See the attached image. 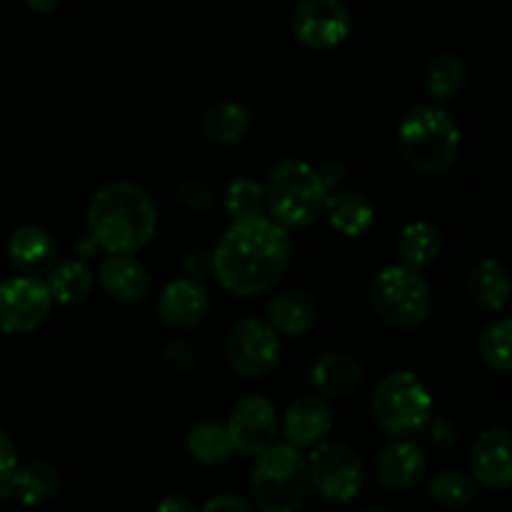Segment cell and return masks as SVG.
Masks as SVG:
<instances>
[{"instance_id":"6da1fadb","label":"cell","mask_w":512,"mask_h":512,"mask_svg":"<svg viewBox=\"0 0 512 512\" xmlns=\"http://www.w3.org/2000/svg\"><path fill=\"white\" fill-rule=\"evenodd\" d=\"M290 235L283 225L263 218L233 220L213 250V273L238 298L268 293L290 268Z\"/></svg>"},{"instance_id":"7a4b0ae2","label":"cell","mask_w":512,"mask_h":512,"mask_svg":"<svg viewBox=\"0 0 512 512\" xmlns=\"http://www.w3.org/2000/svg\"><path fill=\"white\" fill-rule=\"evenodd\" d=\"M158 208L145 188L130 180H113L95 190L88 203V235L108 255L138 253L153 240Z\"/></svg>"},{"instance_id":"3957f363","label":"cell","mask_w":512,"mask_h":512,"mask_svg":"<svg viewBox=\"0 0 512 512\" xmlns=\"http://www.w3.org/2000/svg\"><path fill=\"white\" fill-rule=\"evenodd\" d=\"M463 145L458 123L440 105H415L398 125V148L410 168L440 175L455 165Z\"/></svg>"},{"instance_id":"277c9868","label":"cell","mask_w":512,"mask_h":512,"mask_svg":"<svg viewBox=\"0 0 512 512\" xmlns=\"http://www.w3.org/2000/svg\"><path fill=\"white\" fill-rule=\"evenodd\" d=\"M268 218L285 230L308 228L323 215L328 190L318 168L300 158H283L268 170L263 183Z\"/></svg>"},{"instance_id":"5b68a950","label":"cell","mask_w":512,"mask_h":512,"mask_svg":"<svg viewBox=\"0 0 512 512\" xmlns=\"http://www.w3.org/2000/svg\"><path fill=\"white\" fill-rule=\"evenodd\" d=\"M250 490L260 512H295L308 495V465L300 448L273 443L255 455Z\"/></svg>"},{"instance_id":"8992f818","label":"cell","mask_w":512,"mask_h":512,"mask_svg":"<svg viewBox=\"0 0 512 512\" xmlns=\"http://www.w3.org/2000/svg\"><path fill=\"white\" fill-rule=\"evenodd\" d=\"M373 308L380 320L400 330H415L433 315V290L420 270L408 265H388L370 288Z\"/></svg>"},{"instance_id":"52a82bcc","label":"cell","mask_w":512,"mask_h":512,"mask_svg":"<svg viewBox=\"0 0 512 512\" xmlns=\"http://www.w3.org/2000/svg\"><path fill=\"white\" fill-rule=\"evenodd\" d=\"M373 418L393 438H410L420 433L433 418V398L423 380L408 370L388 373L375 385Z\"/></svg>"},{"instance_id":"ba28073f","label":"cell","mask_w":512,"mask_h":512,"mask_svg":"<svg viewBox=\"0 0 512 512\" xmlns=\"http://www.w3.org/2000/svg\"><path fill=\"white\" fill-rule=\"evenodd\" d=\"M308 483L315 493L330 503H348L363 490L365 468L360 455L348 443L328 440L318 443L305 458Z\"/></svg>"},{"instance_id":"9c48e42d","label":"cell","mask_w":512,"mask_h":512,"mask_svg":"<svg viewBox=\"0 0 512 512\" xmlns=\"http://www.w3.org/2000/svg\"><path fill=\"white\" fill-rule=\"evenodd\" d=\"M225 358L240 378H265L280 360L278 330L263 318H240L225 340Z\"/></svg>"},{"instance_id":"30bf717a","label":"cell","mask_w":512,"mask_h":512,"mask_svg":"<svg viewBox=\"0 0 512 512\" xmlns=\"http://www.w3.org/2000/svg\"><path fill=\"white\" fill-rule=\"evenodd\" d=\"M53 298L40 278L13 275L0 283V330L8 335H25L48 320Z\"/></svg>"},{"instance_id":"8fae6325","label":"cell","mask_w":512,"mask_h":512,"mask_svg":"<svg viewBox=\"0 0 512 512\" xmlns=\"http://www.w3.org/2000/svg\"><path fill=\"white\" fill-rule=\"evenodd\" d=\"M293 35L313 50H330L343 43L353 28L345 0H300L293 8Z\"/></svg>"},{"instance_id":"7c38bea8","label":"cell","mask_w":512,"mask_h":512,"mask_svg":"<svg viewBox=\"0 0 512 512\" xmlns=\"http://www.w3.org/2000/svg\"><path fill=\"white\" fill-rule=\"evenodd\" d=\"M235 453L255 458L275 443L278 435V410L263 395H243L235 403L225 423Z\"/></svg>"},{"instance_id":"4fadbf2b","label":"cell","mask_w":512,"mask_h":512,"mask_svg":"<svg viewBox=\"0 0 512 512\" xmlns=\"http://www.w3.org/2000/svg\"><path fill=\"white\" fill-rule=\"evenodd\" d=\"M470 475L485 488L512 485V430L488 428L470 448Z\"/></svg>"},{"instance_id":"5bb4252c","label":"cell","mask_w":512,"mask_h":512,"mask_svg":"<svg viewBox=\"0 0 512 512\" xmlns=\"http://www.w3.org/2000/svg\"><path fill=\"white\" fill-rule=\"evenodd\" d=\"M210 293L200 280H170L158 295V315L175 330H193L208 318Z\"/></svg>"},{"instance_id":"9a60e30c","label":"cell","mask_w":512,"mask_h":512,"mask_svg":"<svg viewBox=\"0 0 512 512\" xmlns=\"http://www.w3.org/2000/svg\"><path fill=\"white\" fill-rule=\"evenodd\" d=\"M428 470V455L413 440H395L380 450L375 460V478L390 493H405L420 485Z\"/></svg>"},{"instance_id":"2e32d148","label":"cell","mask_w":512,"mask_h":512,"mask_svg":"<svg viewBox=\"0 0 512 512\" xmlns=\"http://www.w3.org/2000/svg\"><path fill=\"white\" fill-rule=\"evenodd\" d=\"M60 470L48 460H28L15 468L8 483L0 488L3 500H18L25 508H40L60 495Z\"/></svg>"},{"instance_id":"e0dca14e","label":"cell","mask_w":512,"mask_h":512,"mask_svg":"<svg viewBox=\"0 0 512 512\" xmlns=\"http://www.w3.org/2000/svg\"><path fill=\"white\" fill-rule=\"evenodd\" d=\"M333 408H330L328 398L318 393L300 395L293 405L288 408L283 420V435L285 443L295 445V448H313L318 445L325 435L333 428Z\"/></svg>"},{"instance_id":"ac0fdd59","label":"cell","mask_w":512,"mask_h":512,"mask_svg":"<svg viewBox=\"0 0 512 512\" xmlns=\"http://www.w3.org/2000/svg\"><path fill=\"white\" fill-rule=\"evenodd\" d=\"M98 280L105 295L123 305L143 303L150 295V285H153L148 268L130 253L108 255L100 263Z\"/></svg>"},{"instance_id":"d6986e66","label":"cell","mask_w":512,"mask_h":512,"mask_svg":"<svg viewBox=\"0 0 512 512\" xmlns=\"http://www.w3.org/2000/svg\"><path fill=\"white\" fill-rule=\"evenodd\" d=\"M5 255L20 275H45L55 265L58 245L40 225H20L5 243Z\"/></svg>"},{"instance_id":"ffe728a7","label":"cell","mask_w":512,"mask_h":512,"mask_svg":"<svg viewBox=\"0 0 512 512\" xmlns=\"http://www.w3.org/2000/svg\"><path fill=\"white\" fill-rule=\"evenodd\" d=\"M363 380V365L348 353H325L310 368V385L323 398H345Z\"/></svg>"},{"instance_id":"44dd1931","label":"cell","mask_w":512,"mask_h":512,"mask_svg":"<svg viewBox=\"0 0 512 512\" xmlns=\"http://www.w3.org/2000/svg\"><path fill=\"white\" fill-rule=\"evenodd\" d=\"M268 323L278 330L280 335H298L310 333L318 323V303L303 290H283L273 295L265 305Z\"/></svg>"},{"instance_id":"7402d4cb","label":"cell","mask_w":512,"mask_h":512,"mask_svg":"<svg viewBox=\"0 0 512 512\" xmlns=\"http://www.w3.org/2000/svg\"><path fill=\"white\" fill-rule=\"evenodd\" d=\"M328 223L345 238H360L375 225V205L360 190H333L325 200Z\"/></svg>"},{"instance_id":"603a6c76","label":"cell","mask_w":512,"mask_h":512,"mask_svg":"<svg viewBox=\"0 0 512 512\" xmlns=\"http://www.w3.org/2000/svg\"><path fill=\"white\" fill-rule=\"evenodd\" d=\"M465 288H468L470 300L475 305L498 313L508 305L512 295V275L500 260L485 258L478 265H473L468 280H465Z\"/></svg>"},{"instance_id":"cb8c5ba5","label":"cell","mask_w":512,"mask_h":512,"mask_svg":"<svg viewBox=\"0 0 512 512\" xmlns=\"http://www.w3.org/2000/svg\"><path fill=\"white\" fill-rule=\"evenodd\" d=\"M203 135L213 143L233 145L248 135L253 128V113L248 105L238 103V100H218L210 105L200 120Z\"/></svg>"},{"instance_id":"d4e9b609","label":"cell","mask_w":512,"mask_h":512,"mask_svg":"<svg viewBox=\"0 0 512 512\" xmlns=\"http://www.w3.org/2000/svg\"><path fill=\"white\" fill-rule=\"evenodd\" d=\"M45 288H48L53 303L60 305H75L83 303L90 295L95 283V275L83 260L70 258V260H58L53 268L45 273Z\"/></svg>"},{"instance_id":"484cf974","label":"cell","mask_w":512,"mask_h":512,"mask_svg":"<svg viewBox=\"0 0 512 512\" xmlns=\"http://www.w3.org/2000/svg\"><path fill=\"white\" fill-rule=\"evenodd\" d=\"M443 253V235L428 220H415L403 228L398 238V258L408 268L423 270Z\"/></svg>"},{"instance_id":"4316f807","label":"cell","mask_w":512,"mask_h":512,"mask_svg":"<svg viewBox=\"0 0 512 512\" xmlns=\"http://www.w3.org/2000/svg\"><path fill=\"white\" fill-rule=\"evenodd\" d=\"M185 450L190 458L205 468H215V465L228 463L230 455L235 453L233 443H230L228 428L215 420H200L188 430L185 438Z\"/></svg>"},{"instance_id":"83f0119b","label":"cell","mask_w":512,"mask_h":512,"mask_svg":"<svg viewBox=\"0 0 512 512\" xmlns=\"http://www.w3.org/2000/svg\"><path fill=\"white\" fill-rule=\"evenodd\" d=\"M425 90L433 100L445 103L460 95V90L468 83V65L460 55L440 53L428 60L425 65Z\"/></svg>"},{"instance_id":"f1b7e54d","label":"cell","mask_w":512,"mask_h":512,"mask_svg":"<svg viewBox=\"0 0 512 512\" xmlns=\"http://www.w3.org/2000/svg\"><path fill=\"white\" fill-rule=\"evenodd\" d=\"M428 493L443 510H465L478 498V483L463 470H443L430 480Z\"/></svg>"},{"instance_id":"f546056e","label":"cell","mask_w":512,"mask_h":512,"mask_svg":"<svg viewBox=\"0 0 512 512\" xmlns=\"http://www.w3.org/2000/svg\"><path fill=\"white\" fill-rule=\"evenodd\" d=\"M478 353L495 373H512V318H498L483 328Z\"/></svg>"},{"instance_id":"4dcf8cb0","label":"cell","mask_w":512,"mask_h":512,"mask_svg":"<svg viewBox=\"0 0 512 512\" xmlns=\"http://www.w3.org/2000/svg\"><path fill=\"white\" fill-rule=\"evenodd\" d=\"M225 210L233 220H248V218H263L268 215L265 208V190L263 183L253 178H240L230 180L225 188Z\"/></svg>"},{"instance_id":"1f68e13d","label":"cell","mask_w":512,"mask_h":512,"mask_svg":"<svg viewBox=\"0 0 512 512\" xmlns=\"http://www.w3.org/2000/svg\"><path fill=\"white\" fill-rule=\"evenodd\" d=\"M195 360H198V353H195L193 345L188 340H170L168 345L160 353V363L168 373L173 375H185L195 368Z\"/></svg>"},{"instance_id":"d6a6232c","label":"cell","mask_w":512,"mask_h":512,"mask_svg":"<svg viewBox=\"0 0 512 512\" xmlns=\"http://www.w3.org/2000/svg\"><path fill=\"white\" fill-rule=\"evenodd\" d=\"M175 198H178L180 205L190 210H208L213 205V193L200 180H183L178 190H175Z\"/></svg>"},{"instance_id":"836d02e7","label":"cell","mask_w":512,"mask_h":512,"mask_svg":"<svg viewBox=\"0 0 512 512\" xmlns=\"http://www.w3.org/2000/svg\"><path fill=\"white\" fill-rule=\"evenodd\" d=\"M425 435H428V443L435 445V448H450V445L458 440V428L450 418L445 415H438V418H430L428 425H425Z\"/></svg>"},{"instance_id":"e575fe53","label":"cell","mask_w":512,"mask_h":512,"mask_svg":"<svg viewBox=\"0 0 512 512\" xmlns=\"http://www.w3.org/2000/svg\"><path fill=\"white\" fill-rule=\"evenodd\" d=\"M183 273L185 278H193L203 283L210 273H213V253L205 250H190L183 258Z\"/></svg>"},{"instance_id":"d590c367","label":"cell","mask_w":512,"mask_h":512,"mask_svg":"<svg viewBox=\"0 0 512 512\" xmlns=\"http://www.w3.org/2000/svg\"><path fill=\"white\" fill-rule=\"evenodd\" d=\"M18 468V448L5 430H0V488L10 480Z\"/></svg>"},{"instance_id":"8d00e7d4","label":"cell","mask_w":512,"mask_h":512,"mask_svg":"<svg viewBox=\"0 0 512 512\" xmlns=\"http://www.w3.org/2000/svg\"><path fill=\"white\" fill-rule=\"evenodd\" d=\"M198 512H255V510L253 505H250L245 498H240V495L223 493L210 498Z\"/></svg>"},{"instance_id":"74e56055","label":"cell","mask_w":512,"mask_h":512,"mask_svg":"<svg viewBox=\"0 0 512 512\" xmlns=\"http://www.w3.org/2000/svg\"><path fill=\"white\" fill-rule=\"evenodd\" d=\"M318 175H320V180H323L325 190H328V193H333V190H338L340 185H343V180L348 178V170H345V165L340 163V160H328V163L320 165Z\"/></svg>"},{"instance_id":"f35d334b","label":"cell","mask_w":512,"mask_h":512,"mask_svg":"<svg viewBox=\"0 0 512 512\" xmlns=\"http://www.w3.org/2000/svg\"><path fill=\"white\" fill-rule=\"evenodd\" d=\"M200 508L188 498V495H165L158 505H155V512H198Z\"/></svg>"},{"instance_id":"ab89813d","label":"cell","mask_w":512,"mask_h":512,"mask_svg":"<svg viewBox=\"0 0 512 512\" xmlns=\"http://www.w3.org/2000/svg\"><path fill=\"white\" fill-rule=\"evenodd\" d=\"M25 5H28L33 13H53L60 5V0H25Z\"/></svg>"},{"instance_id":"60d3db41","label":"cell","mask_w":512,"mask_h":512,"mask_svg":"<svg viewBox=\"0 0 512 512\" xmlns=\"http://www.w3.org/2000/svg\"><path fill=\"white\" fill-rule=\"evenodd\" d=\"M363 512H393V510H385V508H370V510H363Z\"/></svg>"}]
</instances>
